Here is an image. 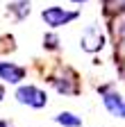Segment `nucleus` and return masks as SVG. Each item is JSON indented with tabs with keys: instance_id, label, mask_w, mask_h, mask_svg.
<instances>
[{
	"instance_id": "4",
	"label": "nucleus",
	"mask_w": 125,
	"mask_h": 127,
	"mask_svg": "<svg viewBox=\"0 0 125 127\" xmlns=\"http://www.w3.org/2000/svg\"><path fill=\"white\" fill-rule=\"evenodd\" d=\"M100 93H102V102H105L109 114L116 116V118H125V100L121 98V95L114 93V91H109L107 86H102Z\"/></svg>"
},
{
	"instance_id": "2",
	"label": "nucleus",
	"mask_w": 125,
	"mask_h": 127,
	"mask_svg": "<svg viewBox=\"0 0 125 127\" xmlns=\"http://www.w3.org/2000/svg\"><path fill=\"white\" fill-rule=\"evenodd\" d=\"M41 18L45 21V25H50V27H61V25L75 21L77 18V11H66V9H61V7H48V9L41 11Z\"/></svg>"
},
{
	"instance_id": "3",
	"label": "nucleus",
	"mask_w": 125,
	"mask_h": 127,
	"mask_svg": "<svg viewBox=\"0 0 125 127\" xmlns=\"http://www.w3.org/2000/svg\"><path fill=\"white\" fill-rule=\"evenodd\" d=\"M80 45H82V50H86V52H96V50H100V48L105 45V36H102L100 27H98V25H89V27L82 32Z\"/></svg>"
},
{
	"instance_id": "9",
	"label": "nucleus",
	"mask_w": 125,
	"mask_h": 127,
	"mask_svg": "<svg viewBox=\"0 0 125 127\" xmlns=\"http://www.w3.org/2000/svg\"><path fill=\"white\" fill-rule=\"evenodd\" d=\"M52 84L57 86L59 93H75L77 91L75 84H68V79H61V77H52Z\"/></svg>"
},
{
	"instance_id": "11",
	"label": "nucleus",
	"mask_w": 125,
	"mask_h": 127,
	"mask_svg": "<svg viewBox=\"0 0 125 127\" xmlns=\"http://www.w3.org/2000/svg\"><path fill=\"white\" fill-rule=\"evenodd\" d=\"M2 98H5V89L0 86V100H2Z\"/></svg>"
},
{
	"instance_id": "5",
	"label": "nucleus",
	"mask_w": 125,
	"mask_h": 127,
	"mask_svg": "<svg viewBox=\"0 0 125 127\" xmlns=\"http://www.w3.org/2000/svg\"><path fill=\"white\" fill-rule=\"evenodd\" d=\"M23 77H25V68L16 66V64L0 61V79H5V82H9V84H18Z\"/></svg>"
},
{
	"instance_id": "8",
	"label": "nucleus",
	"mask_w": 125,
	"mask_h": 127,
	"mask_svg": "<svg viewBox=\"0 0 125 127\" xmlns=\"http://www.w3.org/2000/svg\"><path fill=\"white\" fill-rule=\"evenodd\" d=\"M9 11L16 16V18H25V16L30 14V0H16V2H11Z\"/></svg>"
},
{
	"instance_id": "6",
	"label": "nucleus",
	"mask_w": 125,
	"mask_h": 127,
	"mask_svg": "<svg viewBox=\"0 0 125 127\" xmlns=\"http://www.w3.org/2000/svg\"><path fill=\"white\" fill-rule=\"evenodd\" d=\"M55 123L64 125V127H80L82 125V118L75 116V114H71V111H61V114L55 116Z\"/></svg>"
},
{
	"instance_id": "12",
	"label": "nucleus",
	"mask_w": 125,
	"mask_h": 127,
	"mask_svg": "<svg viewBox=\"0 0 125 127\" xmlns=\"http://www.w3.org/2000/svg\"><path fill=\"white\" fill-rule=\"evenodd\" d=\"M73 2H86V0H73Z\"/></svg>"
},
{
	"instance_id": "10",
	"label": "nucleus",
	"mask_w": 125,
	"mask_h": 127,
	"mask_svg": "<svg viewBox=\"0 0 125 127\" xmlns=\"http://www.w3.org/2000/svg\"><path fill=\"white\" fill-rule=\"evenodd\" d=\"M43 45L48 48V50H57V45H59V43H57V36H55V34H48V36L43 39Z\"/></svg>"
},
{
	"instance_id": "7",
	"label": "nucleus",
	"mask_w": 125,
	"mask_h": 127,
	"mask_svg": "<svg viewBox=\"0 0 125 127\" xmlns=\"http://www.w3.org/2000/svg\"><path fill=\"white\" fill-rule=\"evenodd\" d=\"M125 11V0H105V14L107 16H121Z\"/></svg>"
},
{
	"instance_id": "1",
	"label": "nucleus",
	"mask_w": 125,
	"mask_h": 127,
	"mask_svg": "<svg viewBox=\"0 0 125 127\" xmlns=\"http://www.w3.org/2000/svg\"><path fill=\"white\" fill-rule=\"evenodd\" d=\"M16 100H18L21 104H30V107H34V109H41V107H45V102H48L45 93L39 91V89L32 86V84L21 86V89L16 91Z\"/></svg>"
}]
</instances>
